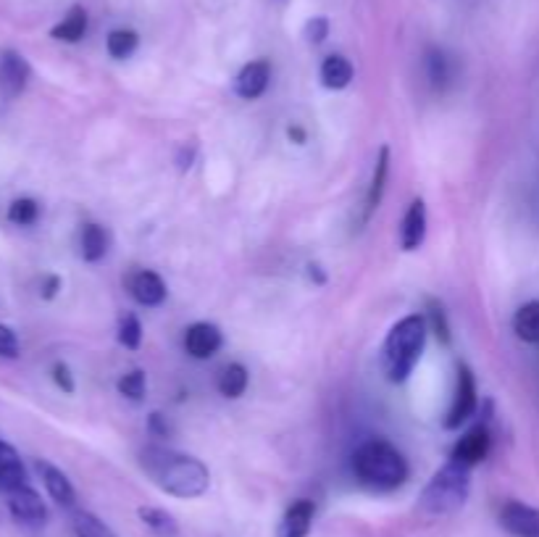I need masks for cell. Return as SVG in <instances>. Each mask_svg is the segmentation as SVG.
<instances>
[{"label": "cell", "mask_w": 539, "mask_h": 537, "mask_svg": "<svg viewBox=\"0 0 539 537\" xmlns=\"http://www.w3.org/2000/svg\"><path fill=\"white\" fill-rule=\"evenodd\" d=\"M271 82V64L266 58H258V61H250L240 69L235 79V93L240 95L242 101H256L261 98L266 90H269Z\"/></svg>", "instance_id": "obj_10"}, {"label": "cell", "mask_w": 539, "mask_h": 537, "mask_svg": "<svg viewBox=\"0 0 539 537\" xmlns=\"http://www.w3.org/2000/svg\"><path fill=\"white\" fill-rule=\"evenodd\" d=\"M22 353V343L8 324H0V358H19Z\"/></svg>", "instance_id": "obj_31"}, {"label": "cell", "mask_w": 539, "mask_h": 537, "mask_svg": "<svg viewBox=\"0 0 539 537\" xmlns=\"http://www.w3.org/2000/svg\"><path fill=\"white\" fill-rule=\"evenodd\" d=\"M490 448L492 435L490 430H487V424H476L474 430L466 432V435L455 443V448L450 451V461L474 469L476 464H482V461L490 456Z\"/></svg>", "instance_id": "obj_8"}, {"label": "cell", "mask_w": 539, "mask_h": 537, "mask_svg": "<svg viewBox=\"0 0 539 537\" xmlns=\"http://www.w3.org/2000/svg\"><path fill=\"white\" fill-rule=\"evenodd\" d=\"M287 135H290V140H295V143H298V145L305 143V129L290 127V129H287Z\"/></svg>", "instance_id": "obj_37"}, {"label": "cell", "mask_w": 539, "mask_h": 537, "mask_svg": "<svg viewBox=\"0 0 539 537\" xmlns=\"http://www.w3.org/2000/svg\"><path fill=\"white\" fill-rule=\"evenodd\" d=\"M37 472H40V480H43L45 490H48L50 501L61 506V509H77V490H74L71 480L58 466L48 464V461H37Z\"/></svg>", "instance_id": "obj_11"}, {"label": "cell", "mask_w": 539, "mask_h": 537, "mask_svg": "<svg viewBox=\"0 0 539 537\" xmlns=\"http://www.w3.org/2000/svg\"><path fill=\"white\" fill-rule=\"evenodd\" d=\"M140 464L150 480L156 482L166 495H174V498L192 501V498L206 495L208 487H211L208 466L200 459H195V456H187V453L148 445L140 453Z\"/></svg>", "instance_id": "obj_1"}, {"label": "cell", "mask_w": 539, "mask_h": 537, "mask_svg": "<svg viewBox=\"0 0 539 537\" xmlns=\"http://www.w3.org/2000/svg\"><path fill=\"white\" fill-rule=\"evenodd\" d=\"M248 382H250V374L245 366L229 364L221 369L216 387H219V393L224 395V398L235 401V398H242V395H245V390H248Z\"/></svg>", "instance_id": "obj_23"}, {"label": "cell", "mask_w": 539, "mask_h": 537, "mask_svg": "<svg viewBox=\"0 0 539 537\" xmlns=\"http://www.w3.org/2000/svg\"><path fill=\"white\" fill-rule=\"evenodd\" d=\"M500 527L511 537H539V509L521 501H508L500 509Z\"/></svg>", "instance_id": "obj_7"}, {"label": "cell", "mask_w": 539, "mask_h": 537, "mask_svg": "<svg viewBox=\"0 0 539 537\" xmlns=\"http://www.w3.org/2000/svg\"><path fill=\"white\" fill-rule=\"evenodd\" d=\"M476 403H479V395H476V380L474 372H471L466 364H458V385H455L453 406L445 416V430H458L461 424H466L474 416Z\"/></svg>", "instance_id": "obj_6"}, {"label": "cell", "mask_w": 539, "mask_h": 537, "mask_svg": "<svg viewBox=\"0 0 539 537\" xmlns=\"http://www.w3.org/2000/svg\"><path fill=\"white\" fill-rule=\"evenodd\" d=\"M40 219V203L35 198H16L8 206V222L16 227H32Z\"/></svg>", "instance_id": "obj_26"}, {"label": "cell", "mask_w": 539, "mask_h": 537, "mask_svg": "<svg viewBox=\"0 0 539 537\" xmlns=\"http://www.w3.org/2000/svg\"><path fill=\"white\" fill-rule=\"evenodd\" d=\"M6 506L19 524L43 527L48 522V506H45L43 495L37 493L35 487L19 485L14 490H6Z\"/></svg>", "instance_id": "obj_5"}, {"label": "cell", "mask_w": 539, "mask_h": 537, "mask_svg": "<svg viewBox=\"0 0 539 537\" xmlns=\"http://www.w3.org/2000/svg\"><path fill=\"white\" fill-rule=\"evenodd\" d=\"M119 343L124 345V348H129V351H137L142 343V324L140 319H137L135 314H127L121 316L119 322Z\"/></svg>", "instance_id": "obj_28"}, {"label": "cell", "mask_w": 539, "mask_h": 537, "mask_svg": "<svg viewBox=\"0 0 539 537\" xmlns=\"http://www.w3.org/2000/svg\"><path fill=\"white\" fill-rule=\"evenodd\" d=\"M71 524H74L77 537H116L114 530H111L103 519L90 514V511H82V509L71 511Z\"/></svg>", "instance_id": "obj_25"}, {"label": "cell", "mask_w": 539, "mask_h": 537, "mask_svg": "<svg viewBox=\"0 0 539 537\" xmlns=\"http://www.w3.org/2000/svg\"><path fill=\"white\" fill-rule=\"evenodd\" d=\"M150 432L158 437H169L171 427H169V422H166L164 414H158V411H153V414H150Z\"/></svg>", "instance_id": "obj_35"}, {"label": "cell", "mask_w": 539, "mask_h": 537, "mask_svg": "<svg viewBox=\"0 0 539 537\" xmlns=\"http://www.w3.org/2000/svg\"><path fill=\"white\" fill-rule=\"evenodd\" d=\"M321 85L327 90H345L353 82L355 69L345 56H327L321 64Z\"/></svg>", "instance_id": "obj_18"}, {"label": "cell", "mask_w": 539, "mask_h": 537, "mask_svg": "<svg viewBox=\"0 0 539 537\" xmlns=\"http://www.w3.org/2000/svg\"><path fill=\"white\" fill-rule=\"evenodd\" d=\"M355 480L376 493H390L408 482L411 466L403 453L387 440H369L353 453Z\"/></svg>", "instance_id": "obj_2"}, {"label": "cell", "mask_w": 539, "mask_h": 537, "mask_svg": "<svg viewBox=\"0 0 539 537\" xmlns=\"http://www.w3.org/2000/svg\"><path fill=\"white\" fill-rule=\"evenodd\" d=\"M129 293L135 298L140 306L156 308L166 301V282L161 280V274L150 272V269H140V272L132 274L129 280Z\"/></svg>", "instance_id": "obj_14"}, {"label": "cell", "mask_w": 539, "mask_h": 537, "mask_svg": "<svg viewBox=\"0 0 539 537\" xmlns=\"http://www.w3.org/2000/svg\"><path fill=\"white\" fill-rule=\"evenodd\" d=\"M429 319H432V332L440 337L442 343L450 345V324L440 301H429Z\"/></svg>", "instance_id": "obj_29"}, {"label": "cell", "mask_w": 539, "mask_h": 537, "mask_svg": "<svg viewBox=\"0 0 539 537\" xmlns=\"http://www.w3.org/2000/svg\"><path fill=\"white\" fill-rule=\"evenodd\" d=\"M50 377H53V382H56V387L61 390V393L71 395L74 390H77L74 374H71L69 364H64V361H56V364H53V369H50Z\"/></svg>", "instance_id": "obj_32"}, {"label": "cell", "mask_w": 539, "mask_h": 537, "mask_svg": "<svg viewBox=\"0 0 539 537\" xmlns=\"http://www.w3.org/2000/svg\"><path fill=\"white\" fill-rule=\"evenodd\" d=\"M87 35V11L82 6H71L69 14L50 29V37L58 43H79Z\"/></svg>", "instance_id": "obj_19"}, {"label": "cell", "mask_w": 539, "mask_h": 537, "mask_svg": "<svg viewBox=\"0 0 539 537\" xmlns=\"http://www.w3.org/2000/svg\"><path fill=\"white\" fill-rule=\"evenodd\" d=\"M313 516H316V506L308 498H298L295 503L287 506L282 522H279L277 537H308L313 527Z\"/></svg>", "instance_id": "obj_15"}, {"label": "cell", "mask_w": 539, "mask_h": 537, "mask_svg": "<svg viewBox=\"0 0 539 537\" xmlns=\"http://www.w3.org/2000/svg\"><path fill=\"white\" fill-rule=\"evenodd\" d=\"M61 285H64V282H61L58 274H48L43 280V285H40V298H43V301H53V298L61 293Z\"/></svg>", "instance_id": "obj_34"}, {"label": "cell", "mask_w": 539, "mask_h": 537, "mask_svg": "<svg viewBox=\"0 0 539 537\" xmlns=\"http://www.w3.org/2000/svg\"><path fill=\"white\" fill-rule=\"evenodd\" d=\"M29 74H32V69H29L27 58L22 53L14 51V48L0 51V85H3L6 95H11V98L22 95L29 82Z\"/></svg>", "instance_id": "obj_12"}, {"label": "cell", "mask_w": 539, "mask_h": 537, "mask_svg": "<svg viewBox=\"0 0 539 537\" xmlns=\"http://www.w3.org/2000/svg\"><path fill=\"white\" fill-rule=\"evenodd\" d=\"M426 224H429V219H426V203L421 201V198H416V201L408 206V211H405L403 216V224H400V248H403L405 253L419 251L421 245H424Z\"/></svg>", "instance_id": "obj_13"}, {"label": "cell", "mask_w": 539, "mask_h": 537, "mask_svg": "<svg viewBox=\"0 0 539 537\" xmlns=\"http://www.w3.org/2000/svg\"><path fill=\"white\" fill-rule=\"evenodd\" d=\"M308 277H311L313 282H319V285H324V282H327V277H324V272H321L319 264L308 266Z\"/></svg>", "instance_id": "obj_36"}, {"label": "cell", "mask_w": 539, "mask_h": 537, "mask_svg": "<svg viewBox=\"0 0 539 537\" xmlns=\"http://www.w3.org/2000/svg\"><path fill=\"white\" fill-rule=\"evenodd\" d=\"M79 248H82V258L87 264H98L108 253V232L100 224H85L82 237H79Z\"/></svg>", "instance_id": "obj_20"}, {"label": "cell", "mask_w": 539, "mask_h": 537, "mask_svg": "<svg viewBox=\"0 0 539 537\" xmlns=\"http://www.w3.org/2000/svg\"><path fill=\"white\" fill-rule=\"evenodd\" d=\"M137 45H140V35L135 29H114L106 37L108 56L116 58V61H124V58L132 56L137 51Z\"/></svg>", "instance_id": "obj_24"}, {"label": "cell", "mask_w": 539, "mask_h": 537, "mask_svg": "<svg viewBox=\"0 0 539 537\" xmlns=\"http://www.w3.org/2000/svg\"><path fill=\"white\" fill-rule=\"evenodd\" d=\"M513 332L524 343H539V301H529L513 316Z\"/></svg>", "instance_id": "obj_22"}, {"label": "cell", "mask_w": 539, "mask_h": 537, "mask_svg": "<svg viewBox=\"0 0 539 537\" xmlns=\"http://www.w3.org/2000/svg\"><path fill=\"white\" fill-rule=\"evenodd\" d=\"M426 335H429V324L424 316L411 314L400 319L387 335L384 343V366H387V380L400 385L411 377L416 364L424 353Z\"/></svg>", "instance_id": "obj_3"}, {"label": "cell", "mask_w": 539, "mask_h": 537, "mask_svg": "<svg viewBox=\"0 0 539 537\" xmlns=\"http://www.w3.org/2000/svg\"><path fill=\"white\" fill-rule=\"evenodd\" d=\"M116 390H119L124 398H129V401L140 403L142 398H145V393H148V377H145L142 369H132V372H127L124 377H119Z\"/></svg>", "instance_id": "obj_27"}, {"label": "cell", "mask_w": 539, "mask_h": 537, "mask_svg": "<svg viewBox=\"0 0 539 537\" xmlns=\"http://www.w3.org/2000/svg\"><path fill=\"white\" fill-rule=\"evenodd\" d=\"M429 79H432V85L442 87L450 79V69H447V58L442 51H432L429 53Z\"/></svg>", "instance_id": "obj_30"}, {"label": "cell", "mask_w": 539, "mask_h": 537, "mask_svg": "<svg viewBox=\"0 0 539 537\" xmlns=\"http://www.w3.org/2000/svg\"><path fill=\"white\" fill-rule=\"evenodd\" d=\"M221 345H224V335H221L216 324L195 322L192 327H187L185 351L187 356H192L195 361H208V358H213L221 351Z\"/></svg>", "instance_id": "obj_9"}, {"label": "cell", "mask_w": 539, "mask_h": 537, "mask_svg": "<svg viewBox=\"0 0 539 537\" xmlns=\"http://www.w3.org/2000/svg\"><path fill=\"white\" fill-rule=\"evenodd\" d=\"M140 522L156 537H179V522L166 509L158 506H140L137 509Z\"/></svg>", "instance_id": "obj_21"}, {"label": "cell", "mask_w": 539, "mask_h": 537, "mask_svg": "<svg viewBox=\"0 0 539 537\" xmlns=\"http://www.w3.org/2000/svg\"><path fill=\"white\" fill-rule=\"evenodd\" d=\"M329 37V19L327 16H313L311 22L305 24V40L311 45H321Z\"/></svg>", "instance_id": "obj_33"}, {"label": "cell", "mask_w": 539, "mask_h": 537, "mask_svg": "<svg viewBox=\"0 0 539 537\" xmlns=\"http://www.w3.org/2000/svg\"><path fill=\"white\" fill-rule=\"evenodd\" d=\"M19 485H27V466H24L14 445L0 440V490L6 493V490H14Z\"/></svg>", "instance_id": "obj_16"}, {"label": "cell", "mask_w": 539, "mask_h": 537, "mask_svg": "<svg viewBox=\"0 0 539 537\" xmlns=\"http://www.w3.org/2000/svg\"><path fill=\"white\" fill-rule=\"evenodd\" d=\"M471 493V469L469 466L447 461L442 469L432 474L421 490L419 509L429 516H450L461 511Z\"/></svg>", "instance_id": "obj_4"}, {"label": "cell", "mask_w": 539, "mask_h": 537, "mask_svg": "<svg viewBox=\"0 0 539 537\" xmlns=\"http://www.w3.org/2000/svg\"><path fill=\"white\" fill-rule=\"evenodd\" d=\"M387 174H390V148L382 145V148H379V156H376L371 187H369V193H366V211H363V222H369V216L374 214L376 208H379V203H382L384 187H387Z\"/></svg>", "instance_id": "obj_17"}]
</instances>
